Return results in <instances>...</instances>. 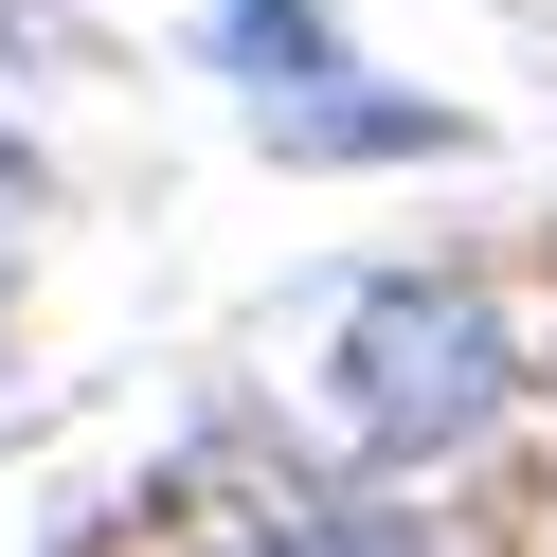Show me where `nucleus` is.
Returning <instances> with one entry per match:
<instances>
[{"instance_id": "obj_1", "label": "nucleus", "mask_w": 557, "mask_h": 557, "mask_svg": "<svg viewBox=\"0 0 557 557\" xmlns=\"http://www.w3.org/2000/svg\"><path fill=\"white\" fill-rule=\"evenodd\" d=\"M504 396H521V324L485 288H449V270L360 288L324 324V360H306V413H324L342 468H432V449H468Z\"/></svg>"}, {"instance_id": "obj_2", "label": "nucleus", "mask_w": 557, "mask_h": 557, "mask_svg": "<svg viewBox=\"0 0 557 557\" xmlns=\"http://www.w3.org/2000/svg\"><path fill=\"white\" fill-rule=\"evenodd\" d=\"M270 145H288V162H360V145L377 162H432L449 126L432 109H342V90H306V109H270Z\"/></svg>"}, {"instance_id": "obj_3", "label": "nucleus", "mask_w": 557, "mask_h": 557, "mask_svg": "<svg viewBox=\"0 0 557 557\" xmlns=\"http://www.w3.org/2000/svg\"><path fill=\"white\" fill-rule=\"evenodd\" d=\"M234 73H270V90H288V109H306V73H324V18H306V0H234Z\"/></svg>"}, {"instance_id": "obj_4", "label": "nucleus", "mask_w": 557, "mask_h": 557, "mask_svg": "<svg viewBox=\"0 0 557 557\" xmlns=\"http://www.w3.org/2000/svg\"><path fill=\"white\" fill-rule=\"evenodd\" d=\"M198 557H324V540H306V521H216Z\"/></svg>"}]
</instances>
